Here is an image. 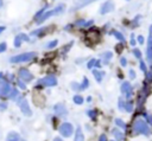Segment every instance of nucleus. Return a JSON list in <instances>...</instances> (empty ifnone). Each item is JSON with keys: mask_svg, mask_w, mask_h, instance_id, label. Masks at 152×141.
Wrapping results in <instances>:
<instances>
[{"mask_svg": "<svg viewBox=\"0 0 152 141\" xmlns=\"http://www.w3.org/2000/svg\"><path fill=\"white\" fill-rule=\"evenodd\" d=\"M57 45H58V40H57V39H55V40H51V41H49V43L45 45V49L50 50V49H53V47H56Z\"/></svg>", "mask_w": 152, "mask_h": 141, "instance_id": "nucleus-23", "label": "nucleus"}, {"mask_svg": "<svg viewBox=\"0 0 152 141\" xmlns=\"http://www.w3.org/2000/svg\"><path fill=\"white\" fill-rule=\"evenodd\" d=\"M139 66H140V69H141V71H142L144 73H147V68H146V64H145V62H144V60H140Z\"/></svg>", "mask_w": 152, "mask_h": 141, "instance_id": "nucleus-31", "label": "nucleus"}, {"mask_svg": "<svg viewBox=\"0 0 152 141\" xmlns=\"http://www.w3.org/2000/svg\"><path fill=\"white\" fill-rule=\"evenodd\" d=\"M1 81H2V79H0V86H1Z\"/></svg>", "mask_w": 152, "mask_h": 141, "instance_id": "nucleus-56", "label": "nucleus"}, {"mask_svg": "<svg viewBox=\"0 0 152 141\" xmlns=\"http://www.w3.org/2000/svg\"><path fill=\"white\" fill-rule=\"evenodd\" d=\"M113 9H114V2L110 1V0H108V1H106V2H103V4L101 5V7H100V13H101V14H107V13L112 12Z\"/></svg>", "mask_w": 152, "mask_h": 141, "instance_id": "nucleus-10", "label": "nucleus"}, {"mask_svg": "<svg viewBox=\"0 0 152 141\" xmlns=\"http://www.w3.org/2000/svg\"><path fill=\"white\" fill-rule=\"evenodd\" d=\"M33 100H34V103H36L37 105H43V104H44V97H43L40 94H38V92H34Z\"/></svg>", "mask_w": 152, "mask_h": 141, "instance_id": "nucleus-17", "label": "nucleus"}, {"mask_svg": "<svg viewBox=\"0 0 152 141\" xmlns=\"http://www.w3.org/2000/svg\"><path fill=\"white\" fill-rule=\"evenodd\" d=\"M4 6V0H0V8Z\"/></svg>", "mask_w": 152, "mask_h": 141, "instance_id": "nucleus-53", "label": "nucleus"}, {"mask_svg": "<svg viewBox=\"0 0 152 141\" xmlns=\"http://www.w3.org/2000/svg\"><path fill=\"white\" fill-rule=\"evenodd\" d=\"M14 79H15V76L13 73H10V72H6L5 73V81L12 83V82H14Z\"/></svg>", "mask_w": 152, "mask_h": 141, "instance_id": "nucleus-24", "label": "nucleus"}, {"mask_svg": "<svg viewBox=\"0 0 152 141\" xmlns=\"http://www.w3.org/2000/svg\"><path fill=\"white\" fill-rule=\"evenodd\" d=\"M95 60H96V59H90V60H89V63L87 64L88 69H91V68H93V66L95 65Z\"/></svg>", "mask_w": 152, "mask_h": 141, "instance_id": "nucleus-41", "label": "nucleus"}, {"mask_svg": "<svg viewBox=\"0 0 152 141\" xmlns=\"http://www.w3.org/2000/svg\"><path fill=\"white\" fill-rule=\"evenodd\" d=\"M74 1H75V4H76L75 8H76V9H78V7H80V6H81V5H82V4H83L86 0H74Z\"/></svg>", "mask_w": 152, "mask_h": 141, "instance_id": "nucleus-38", "label": "nucleus"}, {"mask_svg": "<svg viewBox=\"0 0 152 141\" xmlns=\"http://www.w3.org/2000/svg\"><path fill=\"white\" fill-rule=\"evenodd\" d=\"M146 116V118H147V121L150 122V123H152V116H150V115H145Z\"/></svg>", "mask_w": 152, "mask_h": 141, "instance_id": "nucleus-49", "label": "nucleus"}, {"mask_svg": "<svg viewBox=\"0 0 152 141\" xmlns=\"http://www.w3.org/2000/svg\"><path fill=\"white\" fill-rule=\"evenodd\" d=\"M15 103L19 105L20 108V111L25 115V116H31L32 115V110L30 108V104H28V101L23 97V96H19L17 100H15Z\"/></svg>", "mask_w": 152, "mask_h": 141, "instance_id": "nucleus-4", "label": "nucleus"}, {"mask_svg": "<svg viewBox=\"0 0 152 141\" xmlns=\"http://www.w3.org/2000/svg\"><path fill=\"white\" fill-rule=\"evenodd\" d=\"M72 132H74V127H72V124L69 123V122H64V123H62L61 127H59V133H61V135L64 136V137L71 136V135H72Z\"/></svg>", "mask_w": 152, "mask_h": 141, "instance_id": "nucleus-8", "label": "nucleus"}, {"mask_svg": "<svg viewBox=\"0 0 152 141\" xmlns=\"http://www.w3.org/2000/svg\"><path fill=\"white\" fill-rule=\"evenodd\" d=\"M21 43H23V39H21L20 34H17L14 37V40H13V46L14 47H20L21 46Z\"/></svg>", "mask_w": 152, "mask_h": 141, "instance_id": "nucleus-21", "label": "nucleus"}, {"mask_svg": "<svg viewBox=\"0 0 152 141\" xmlns=\"http://www.w3.org/2000/svg\"><path fill=\"white\" fill-rule=\"evenodd\" d=\"M64 11V5L63 4H61V5H58L57 7H55L53 9H51V11H45L36 21H37V24H42L43 21H45L46 19H49L50 17H52V15H56V14H59L61 12H63Z\"/></svg>", "mask_w": 152, "mask_h": 141, "instance_id": "nucleus-3", "label": "nucleus"}, {"mask_svg": "<svg viewBox=\"0 0 152 141\" xmlns=\"http://www.w3.org/2000/svg\"><path fill=\"white\" fill-rule=\"evenodd\" d=\"M115 124H116V126H119V127H121V128H124V129L126 128L125 122H124V121H121L120 118H116V120H115Z\"/></svg>", "mask_w": 152, "mask_h": 141, "instance_id": "nucleus-32", "label": "nucleus"}, {"mask_svg": "<svg viewBox=\"0 0 152 141\" xmlns=\"http://www.w3.org/2000/svg\"><path fill=\"white\" fill-rule=\"evenodd\" d=\"M112 34L118 39V40H120V41H125V36L121 33V32H119V31H112Z\"/></svg>", "mask_w": 152, "mask_h": 141, "instance_id": "nucleus-22", "label": "nucleus"}, {"mask_svg": "<svg viewBox=\"0 0 152 141\" xmlns=\"http://www.w3.org/2000/svg\"><path fill=\"white\" fill-rule=\"evenodd\" d=\"M20 34V37H21V39H23V41H30V36H27V34H25V33H19Z\"/></svg>", "mask_w": 152, "mask_h": 141, "instance_id": "nucleus-35", "label": "nucleus"}, {"mask_svg": "<svg viewBox=\"0 0 152 141\" xmlns=\"http://www.w3.org/2000/svg\"><path fill=\"white\" fill-rule=\"evenodd\" d=\"M94 1H96V0H86L78 8H81V7H84V6H87V5H89V4H91V2H94Z\"/></svg>", "mask_w": 152, "mask_h": 141, "instance_id": "nucleus-42", "label": "nucleus"}, {"mask_svg": "<svg viewBox=\"0 0 152 141\" xmlns=\"http://www.w3.org/2000/svg\"><path fill=\"white\" fill-rule=\"evenodd\" d=\"M94 66L99 69V68H100V60H97V59H96V60H95V65H94Z\"/></svg>", "mask_w": 152, "mask_h": 141, "instance_id": "nucleus-48", "label": "nucleus"}, {"mask_svg": "<svg viewBox=\"0 0 152 141\" xmlns=\"http://www.w3.org/2000/svg\"><path fill=\"white\" fill-rule=\"evenodd\" d=\"M19 141H26V140H24V139H20V140H19Z\"/></svg>", "mask_w": 152, "mask_h": 141, "instance_id": "nucleus-55", "label": "nucleus"}, {"mask_svg": "<svg viewBox=\"0 0 152 141\" xmlns=\"http://www.w3.org/2000/svg\"><path fill=\"white\" fill-rule=\"evenodd\" d=\"M112 134H113V136H114L118 141H122V140H124V134H122L118 128H114V129L112 130Z\"/></svg>", "mask_w": 152, "mask_h": 141, "instance_id": "nucleus-20", "label": "nucleus"}, {"mask_svg": "<svg viewBox=\"0 0 152 141\" xmlns=\"http://www.w3.org/2000/svg\"><path fill=\"white\" fill-rule=\"evenodd\" d=\"M128 73H129V77H131L132 79H134V78H135V76H137V75H135V72H134V70H129V72H128Z\"/></svg>", "mask_w": 152, "mask_h": 141, "instance_id": "nucleus-44", "label": "nucleus"}, {"mask_svg": "<svg viewBox=\"0 0 152 141\" xmlns=\"http://www.w3.org/2000/svg\"><path fill=\"white\" fill-rule=\"evenodd\" d=\"M102 57H103V60H107V62H108V60L113 57V53H112L110 51H107V52H104V53H103V56H102Z\"/></svg>", "mask_w": 152, "mask_h": 141, "instance_id": "nucleus-29", "label": "nucleus"}, {"mask_svg": "<svg viewBox=\"0 0 152 141\" xmlns=\"http://www.w3.org/2000/svg\"><path fill=\"white\" fill-rule=\"evenodd\" d=\"M21 139V136L17 133V132H10L7 134V137H6V141H19Z\"/></svg>", "mask_w": 152, "mask_h": 141, "instance_id": "nucleus-15", "label": "nucleus"}, {"mask_svg": "<svg viewBox=\"0 0 152 141\" xmlns=\"http://www.w3.org/2000/svg\"><path fill=\"white\" fill-rule=\"evenodd\" d=\"M55 85H57V78L52 75L45 76L38 79L37 82V86H55Z\"/></svg>", "mask_w": 152, "mask_h": 141, "instance_id": "nucleus-5", "label": "nucleus"}, {"mask_svg": "<svg viewBox=\"0 0 152 141\" xmlns=\"http://www.w3.org/2000/svg\"><path fill=\"white\" fill-rule=\"evenodd\" d=\"M146 58H147V62L152 64V26L150 27V34H148V39H147Z\"/></svg>", "mask_w": 152, "mask_h": 141, "instance_id": "nucleus-9", "label": "nucleus"}, {"mask_svg": "<svg viewBox=\"0 0 152 141\" xmlns=\"http://www.w3.org/2000/svg\"><path fill=\"white\" fill-rule=\"evenodd\" d=\"M133 130L137 134H144V135H148L150 134V127H148V124L142 118H137L134 121Z\"/></svg>", "mask_w": 152, "mask_h": 141, "instance_id": "nucleus-2", "label": "nucleus"}, {"mask_svg": "<svg viewBox=\"0 0 152 141\" xmlns=\"http://www.w3.org/2000/svg\"><path fill=\"white\" fill-rule=\"evenodd\" d=\"M7 50V44L5 43V41H2V43H0V53H2V52H5Z\"/></svg>", "mask_w": 152, "mask_h": 141, "instance_id": "nucleus-34", "label": "nucleus"}, {"mask_svg": "<svg viewBox=\"0 0 152 141\" xmlns=\"http://www.w3.org/2000/svg\"><path fill=\"white\" fill-rule=\"evenodd\" d=\"M137 40H138V43H139V44H144V41H145V39H144V37H142V36H138Z\"/></svg>", "mask_w": 152, "mask_h": 141, "instance_id": "nucleus-43", "label": "nucleus"}, {"mask_svg": "<svg viewBox=\"0 0 152 141\" xmlns=\"http://www.w3.org/2000/svg\"><path fill=\"white\" fill-rule=\"evenodd\" d=\"M36 57H37V52H34V51L24 52V53H19V55H14V56L10 57V63H12V64L28 63V62H32Z\"/></svg>", "mask_w": 152, "mask_h": 141, "instance_id": "nucleus-1", "label": "nucleus"}, {"mask_svg": "<svg viewBox=\"0 0 152 141\" xmlns=\"http://www.w3.org/2000/svg\"><path fill=\"white\" fill-rule=\"evenodd\" d=\"M99 141H107V137H106V135H104V134H102V135L100 136Z\"/></svg>", "mask_w": 152, "mask_h": 141, "instance_id": "nucleus-47", "label": "nucleus"}, {"mask_svg": "<svg viewBox=\"0 0 152 141\" xmlns=\"http://www.w3.org/2000/svg\"><path fill=\"white\" fill-rule=\"evenodd\" d=\"M88 115H89L91 118H95V113H94L93 110H89V111H88Z\"/></svg>", "mask_w": 152, "mask_h": 141, "instance_id": "nucleus-46", "label": "nucleus"}, {"mask_svg": "<svg viewBox=\"0 0 152 141\" xmlns=\"http://www.w3.org/2000/svg\"><path fill=\"white\" fill-rule=\"evenodd\" d=\"M20 96V92H19V90L17 89V88H13L12 90H11V92H10V95H8V98L7 100H11V101H15L18 97Z\"/></svg>", "mask_w": 152, "mask_h": 141, "instance_id": "nucleus-16", "label": "nucleus"}, {"mask_svg": "<svg viewBox=\"0 0 152 141\" xmlns=\"http://www.w3.org/2000/svg\"><path fill=\"white\" fill-rule=\"evenodd\" d=\"M132 85H131V83L129 82H124L122 84H121V92L127 97V98H131V96H132Z\"/></svg>", "mask_w": 152, "mask_h": 141, "instance_id": "nucleus-12", "label": "nucleus"}, {"mask_svg": "<svg viewBox=\"0 0 152 141\" xmlns=\"http://www.w3.org/2000/svg\"><path fill=\"white\" fill-rule=\"evenodd\" d=\"M87 39L90 40L91 43H97L99 39H100V34H99L97 31L91 30V31H89V32L87 33Z\"/></svg>", "mask_w": 152, "mask_h": 141, "instance_id": "nucleus-13", "label": "nucleus"}, {"mask_svg": "<svg viewBox=\"0 0 152 141\" xmlns=\"http://www.w3.org/2000/svg\"><path fill=\"white\" fill-rule=\"evenodd\" d=\"M15 82H17V85L19 86V89H21V90H25L26 89V83L24 81H21L20 78H18Z\"/></svg>", "mask_w": 152, "mask_h": 141, "instance_id": "nucleus-25", "label": "nucleus"}, {"mask_svg": "<svg viewBox=\"0 0 152 141\" xmlns=\"http://www.w3.org/2000/svg\"><path fill=\"white\" fill-rule=\"evenodd\" d=\"M91 72H93V76L95 77V79H96L99 83H101V82H102V78H103V72H101L99 69H94Z\"/></svg>", "mask_w": 152, "mask_h": 141, "instance_id": "nucleus-18", "label": "nucleus"}, {"mask_svg": "<svg viewBox=\"0 0 152 141\" xmlns=\"http://www.w3.org/2000/svg\"><path fill=\"white\" fill-rule=\"evenodd\" d=\"M44 12H45V7H44V8H42L40 11H38V12L36 13V15H34V20H37V19H38V18H39Z\"/></svg>", "mask_w": 152, "mask_h": 141, "instance_id": "nucleus-36", "label": "nucleus"}, {"mask_svg": "<svg viewBox=\"0 0 152 141\" xmlns=\"http://www.w3.org/2000/svg\"><path fill=\"white\" fill-rule=\"evenodd\" d=\"M0 79H5V72L0 71Z\"/></svg>", "mask_w": 152, "mask_h": 141, "instance_id": "nucleus-50", "label": "nucleus"}, {"mask_svg": "<svg viewBox=\"0 0 152 141\" xmlns=\"http://www.w3.org/2000/svg\"><path fill=\"white\" fill-rule=\"evenodd\" d=\"M71 88H72V90H75V91H82L81 84H78V83H76V82H72V83H71Z\"/></svg>", "mask_w": 152, "mask_h": 141, "instance_id": "nucleus-28", "label": "nucleus"}, {"mask_svg": "<svg viewBox=\"0 0 152 141\" xmlns=\"http://www.w3.org/2000/svg\"><path fill=\"white\" fill-rule=\"evenodd\" d=\"M53 141H63V140L59 139V137H56V139H53Z\"/></svg>", "mask_w": 152, "mask_h": 141, "instance_id": "nucleus-52", "label": "nucleus"}, {"mask_svg": "<svg viewBox=\"0 0 152 141\" xmlns=\"http://www.w3.org/2000/svg\"><path fill=\"white\" fill-rule=\"evenodd\" d=\"M48 31V27H39L37 30H33L30 33V37H42L45 34V32Z\"/></svg>", "mask_w": 152, "mask_h": 141, "instance_id": "nucleus-14", "label": "nucleus"}, {"mask_svg": "<svg viewBox=\"0 0 152 141\" xmlns=\"http://www.w3.org/2000/svg\"><path fill=\"white\" fill-rule=\"evenodd\" d=\"M133 55H134V57L138 58V59L141 58V52H140V50H138V49H133Z\"/></svg>", "mask_w": 152, "mask_h": 141, "instance_id": "nucleus-33", "label": "nucleus"}, {"mask_svg": "<svg viewBox=\"0 0 152 141\" xmlns=\"http://www.w3.org/2000/svg\"><path fill=\"white\" fill-rule=\"evenodd\" d=\"M74 141H84V135L82 133V129L80 127L76 128V133H75V139Z\"/></svg>", "mask_w": 152, "mask_h": 141, "instance_id": "nucleus-19", "label": "nucleus"}, {"mask_svg": "<svg viewBox=\"0 0 152 141\" xmlns=\"http://www.w3.org/2000/svg\"><path fill=\"white\" fill-rule=\"evenodd\" d=\"M119 109H120L121 111L125 109V102H124L122 98H119Z\"/></svg>", "mask_w": 152, "mask_h": 141, "instance_id": "nucleus-37", "label": "nucleus"}, {"mask_svg": "<svg viewBox=\"0 0 152 141\" xmlns=\"http://www.w3.org/2000/svg\"><path fill=\"white\" fill-rule=\"evenodd\" d=\"M87 101H88V102H91V97H90V96H88V97H87Z\"/></svg>", "mask_w": 152, "mask_h": 141, "instance_id": "nucleus-54", "label": "nucleus"}, {"mask_svg": "<svg viewBox=\"0 0 152 141\" xmlns=\"http://www.w3.org/2000/svg\"><path fill=\"white\" fill-rule=\"evenodd\" d=\"M125 109H126L128 113H131V111L133 110V103H132V102H125Z\"/></svg>", "mask_w": 152, "mask_h": 141, "instance_id": "nucleus-30", "label": "nucleus"}, {"mask_svg": "<svg viewBox=\"0 0 152 141\" xmlns=\"http://www.w3.org/2000/svg\"><path fill=\"white\" fill-rule=\"evenodd\" d=\"M6 109H7V103L6 102H0V110L4 111Z\"/></svg>", "mask_w": 152, "mask_h": 141, "instance_id": "nucleus-39", "label": "nucleus"}, {"mask_svg": "<svg viewBox=\"0 0 152 141\" xmlns=\"http://www.w3.org/2000/svg\"><path fill=\"white\" fill-rule=\"evenodd\" d=\"M88 86H89V79H88L87 77H84V78H83V82H82V84H81V89L84 90V89H87Z\"/></svg>", "mask_w": 152, "mask_h": 141, "instance_id": "nucleus-27", "label": "nucleus"}, {"mask_svg": "<svg viewBox=\"0 0 152 141\" xmlns=\"http://www.w3.org/2000/svg\"><path fill=\"white\" fill-rule=\"evenodd\" d=\"M72 100H74V102H75L76 104H82V103H83V97L80 96V95H75Z\"/></svg>", "mask_w": 152, "mask_h": 141, "instance_id": "nucleus-26", "label": "nucleus"}, {"mask_svg": "<svg viewBox=\"0 0 152 141\" xmlns=\"http://www.w3.org/2000/svg\"><path fill=\"white\" fill-rule=\"evenodd\" d=\"M13 89L12 84L5 79L1 81V86H0V98L1 100H7L8 98V95L11 92V90Z\"/></svg>", "mask_w": 152, "mask_h": 141, "instance_id": "nucleus-6", "label": "nucleus"}, {"mask_svg": "<svg viewBox=\"0 0 152 141\" xmlns=\"http://www.w3.org/2000/svg\"><path fill=\"white\" fill-rule=\"evenodd\" d=\"M129 44H131V45H132V46H134V45H135V44H137V40H135V39H134V37H133V36H132V37H131V43H129Z\"/></svg>", "mask_w": 152, "mask_h": 141, "instance_id": "nucleus-45", "label": "nucleus"}, {"mask_svg": "<svg viewBox=\"0 0 152 141\" xmlns=\"http://www.w3.org/2000/svg\"><path fill=\"white\" fill-rule=\"evenodd\" d=\"M5 30H6V27H5V26H0V34H1V33H2Z\"/></svg>", "mask_w": 152, "mask_h": 141, "instance_id": "nucleus-51", "label": "nucleus"}, {"mask_svg": "<svg viewBox=\"0 0 152 141\" xmlns=\"http://www.w3.org/2000/svg\"><path fill=\"white\" fill-rule=\"evenodd\" d=\"M18 78H20L25 83H30L33 79V73L26 68H20L18 70Z\"/></svg>", "mask_w": 152, "mask_h": 141, "instance_id": "nucleus-7", "label": "nucleus"}, {"mask_svg": "<svg viewBox=\"0 0 152 141\" xmlns=\"http://www.w3.org/2000/svg\"><path fill=\"white\" fill-rule=\"evenodd\" d=\"M120 64H121V66H124V68L127 65V60H126L125 57H121V58H120Z\"/></svg>", "mask_w": 152, "mask_h": 141, "instance_id": "nucleus-40", "label": "nucleus"}, {"mask_svg": "<svg viewBox=\"0 0 152 141\" xmlns=\"http://www.w3.org/2000/svg\"><path fill=\"white\" fill-rule=\"evenodd\" d=\"M53 111H55V114H56L57 116H61V117H64V116L68 114L66 108H65V105H64L63 103H57V104H55V105H53Z\"/></svg>", "mask_w": 152, "mask_h": 141, "instance_id": "nucleus-11", "label": "nucleus"}]
</instances>
